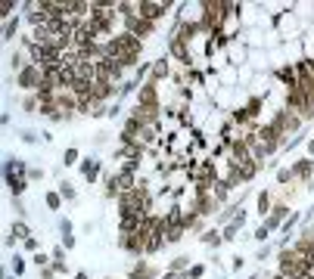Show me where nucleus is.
Returning <instances> with one entry per match:
<instances>
[{
	"instance_id": "19",
	"label": "nucleus",
	"mask_w": 314,
	"mask_h": 279,
	"mask_svg": "<svg viewBox=\"0 0 314 279\" xmlns=\"http://www.w3.org/2000/svg\"><path fill=\"white\" fill-rule=\"evenodd\" d=\"M22 112H28V115L41 112V99H37V93H31V96H25V99H22Z\"/></svg>"
},
{
	"instance_id": "16",
	"label": "nucleus",
	"mask_w": 314,
	"mask_h": 279,
	"mask_svg": "<svg viewBox=\"0 0 314 279\" xmlns=\"http://www.w3.org/2000/svg\"><path fill=\"white\" fill-rule=\"evenodd\" d=\"M190 254H178V257H171V264H168V270L165 273H184V270H190Z\"/></svg>"
},
{
	"instance_id": "42",
	"label": "nucleus",
	"mask_w": 314,
	"mask_h": 279,
	"mask_svg": "<svg viewBox=\"0 0 314 279\" xmlns=\"http://www.w3.org/2000/svg\"><path fill=\"white\" fill-rule=\"evenodd\" d=\"M75 279H91V276H87L84 270H78V273H75Z\"/></svg>"
},
{
	"instance_id": "14",
	"label": "nucleus",
	"mask_w": 314,
	"mask_h": 279,
	"mask_svg": "<svg viewBox=\"0 0 314 279\" xmlns=\"http://www.w3.org/2000/svg\"><path fill=\"white\" fill-rule=\"evenodd\" d=\"M103 195H106V198H119V195H122V186H119V174H106V183H103Z\"/></svg>"
},
{
	"instance_id": "23",
	"label": "nucleus",
	"mask_w": 314,
	"mask_h": 279,
	"mask_svg": "<svg viewBox=\"0 0 314 279\" xmlns=\"http://www.w3.org/2000/svg\"><path fill=\"white\" fill-rule=\"evenodd\" d=\"M258 112H261V96H252L249 103H246V115H249V121H255V118H258Z\"/></svg>"
},
{
	"instance_id": "9",
	"label": "nucleus",
	"mask_w": 314,
	"mask_h": 279,
	"mask_svg": "<svg viewBox=\"0 0 314 279\" xmlns=\"http://www.w3.org/2000/svg\"><path fill=\"white\" fill-rule=\"evenodd\" d=\"M292 177H296V180H311L314 177V158H299V162L292 165Z\"/></svg>"
},
{
	"instance_id": "35",
	"label": "nucleus",
	"mask_w": 314,
	"mask_h": 279,
	"mask_svg": "<svg viewBox=\"0 0 314 279\" xmlns=\"http://www.w3.org/2000/svg\"><path fill=\"white\" fill-rule=\"evenodd\" d=\"M50 254H53V261H65V248H63V245H56Z\"/></svg>"
},
{
	"instance_id": "10",
	"label": "nucleus",
	"mask_w": 314,
	"mask_h": 279,
	"mask_svg": "<svg viewBox=\"0 0 314 279\" xmlns=\"http://www.w3.org/2000/svg\"><path fill=\"white\" fill-rule=\"evenodd\" d=\"M168 50H171V56H178V62H184V65H190V44H184V41H178V37H171L168 41Z\"/></svg>"
},
{
	"instance_id": "33",
	"label": "nucleus",
	"mask_w": 314,
	"mask_h": 279,
	"mask_svg": "<svg viewBox=\"0 0 314 279\" xmlns=\"http://www.w3.org/2000/svg\"><path fill=\"white\" fill-rule=\"evenodd\" d=\"M60 236H63V248L72 251V248H75V233H60Z\"/></svg>"
},
{
	"instance_id": "1",
	"label": "nucleus",
	"mask_w": 314,
	"mask_h": 279,
	"mask_svg": "<svg viewBox=\"0 0 314 279\" xmlns=\"http://www.w3.org/2000/svg\"><path fill=\"white\" fill-rule=\"evenodd\" d=\"M106 56L119 59L125 68H134V72H137V65H140V56H143V44L137 41V37H131L127 31H119L115 37H109V41H106Z\"/></svg>"
},
{
	"instance_id": "11",
	"label": "nucleus",
	"mask_w": 314,
	"mask_h": 279,
	"mask_svg": "<svg viewBox=\"0 0 314 279\" xmlns=\"http://www.w3.org/2000/svg\"><path fill=\"white\" fill-rule=\"evenodd\" d=\"M78 167H81V174H84L87 183H96V177H100V171H103L96 158H81V165H78Z\"/></svg>"
},
{
	"instance_id": "36",
	"label": "nucleus",
	"mask_w": 314,
	"mask_h": 279,
	"mask_svg": "<svg viewBox=\"0 0 314 279\" xmlns=\"http://www.w3.org/2000/svg\"><path fill=\"white\" fill-rule=\"evenodd\" d=\"M22 248H25V251H37V239H34V236H31V239H25Z\"/></svg>"
},
{
	"instance_id": "30",
	"label": "nucleus",
	"mask_w": 314,
	"mask_h": 279,
	"mask_svg": "<svg viewBox=\"0 0 314 279\" xmlns=\"http://www.w3.org/2000/svg\"><path fill=\"white\" fill-rule=\"evenodd\" d=\"M187 276H190V279H202V276H205V264H193L190 270H187Z\"/></svg>"
},
{
	"instance_id": "13",
	"label": "nucleus",
	"mask_w": 314,
	"mask_h": 279,
	"mask_svg": "<svg viewBox=\"0 0 314 279\" xmlns=\"http://www.w3.org/2000/svg\"><path fill=\"white\" fill-rule=\"evenodd\" d=\"M162 78H168V59H156L153 62V72H150V78H146V81H153V84H159Z\"/></svg>"
},
{
	"instance_id": "37",
	"label": "nucleus",
	"mask_w": 314,
	"mask_h": 279,
	"mask_svg": "<svg viewBox=\"0 0 314 279\" xmlns=\"http://www.w3.org/2000/svg\"><path fill=\"white\" fill-rule=\"evenodd\" d=\"M56 276V270H53V264L50 267H41V279H53Z\"/></svg>"
},
{
	"instance_id": "29",
	"label": "nucleus",
	"mask_w": 314,
	"mask_h": 279,
	"mask_svg": "<svg viewBox=\"0 0 314 279\" xmlns=\"http://www.w3.org/2000/svg\"><path fill=\"white\" fill-rule=\"evenodd\" d=\"M53 254H41V251H34V264H37V270H41V267H50L53 261H50Z\"/></svg>"
},
{
	"instance_id": "12",
	"label": "nucleus",
	"mask_w": 314,
	"mask_h": 279,
	"mask_svg": "<svg viewBox=\"0 0 314 279\" xmlns=\"http://www.w3.org/2000/svg\"><path fill=\"white\" fill-rule=\"evenodd\" d=\"M25 239H31V226H28L25 221H16V223H13V233H9V239H6V245L25 242Z\"/></svg>"
},
{
	"instance_id": "27",
	"label": "nucleus",
	"mask_w": 314,
	"mask_h": 279,
	"mask_svg": "<svg viewBox=\"0 0 314 279\" xmlns=\"http://www.w3.org/2000/svg\"><path fill=\"white\" fill-rule=\"evenodd\" d=\"M19 140H22V143H28V146H34V143H41V137H37L34 131H19Z\"/></svg>"
},
{
	"instance_id": "5",
	"label": "nucleus",
	"mask_w": 314,
	"mask_h": 279,
	"mask_svg": "<svg viewBox=\"0 0 314 279\" xmlns=\"http://www.w3.org/2000/svg\"><path fill=\"white\" fill-rule=\"evenodd\" d=\"M125 31L131 34V37H137V41L143 44L146 37H150V34L156 31V25H153V22H146V19H140V16L134 13V16H127V19H125Z\"/></svg>"
},
{
	"instance_id": "26",
	"label": "nucleus",
	"mask_w": 314,
	"mask_h": 279,
	"mask_svg": "<svg viewBox=\"0 0 314 279\" xmlns=\"http://www.w3.org/2000/svg\"><path fill=\"white\" fill-rule=\"evenodd\" d=\"M302 140H305V131H299L296 137H289V140H283V149H286V152H289V149H296V146L302 143Z\"/></svg>"
},
{
	"instance_id": "8",
	"label": "nucleus",
	"mask_w": 314,
	"mask_h": 279,
	"mask_svg": "<svg viewBox=\"0 0 314 279\" xmlns=\"http://www.w3.org/2000/svg\"><path fill=\"white\" fill-rule=\"evenodd\" d=\"M243 223H246V211H240L230 223H224V226H221V239H224V242H237V236H240V226H243Z\"/></svg>"
},
{
	"instance_id": "32",
	"label": "nucleus",
	"mask_w": 314,
	"mask_h": 279,
	"mask_svg": "<svg viewBox=\"0 0 314 279\" xmlns=\"http://www.w3.org/2000/svg\"><path fill=\"white\" fill-rule=\"evenodd\" d=\"M13 273H16V276H22V273H25V261H22L19 254L13 257Z\"/></svg>"
},
{
	"instance_id": "34",
	"label": "nucleus",
	"mask_w": 314,
	"mask_h": 279,
	"mask_svg": "<svg viewBox=\"0 0 314 279\" xmlns=\"http://www.w3.org/2000/svg\"><path fill=\"white\" fill-rule=\"evenodd\" d=\"M28 180H44V167H28Z\"/></svg>"
},
{
	"instance_id": "4",
	"label": "nucleus",
	"mask_w": 314,
	"mask_h": 279,
	"mask_svg": "<svg viewBox=\"0 0 314 279\" xmlns=\"http://www.w3.org/2000/svg\"><path fill=\"white\" fill-rule=\"evenodd\" d=\"M168 6L171 3H165V0H140V3H137V16L156 25L165 13H168Z\"/></svg>"
},
{
	"instance_id": "38",
	"label": "nucleus",
	"mask_w": 314,
	"mask_h": 279,
	"mask_svg": "<svg viewBox=\"0 0 314 279\" xmlns=\"http://www.w3.org/2000/svg\"><path fill=\"white\" fill-rule=\"evenodd\" d=\"M268 236H271V233H268V230H261V226L255 230V239H258V242H268Z\"/></svg>"
},
{
	"instance_id": "40",
	"label": "nucleus",
	"mask_w": 314,
	"mask_h": 279,
	"mask_svg": "<svg viewBox=\"0 0 314 279\" xmlns=\"http://www.w3.org/2000/svg\"><path fill=\"white\" fill-rule=\"evenodd\" d=\"M165 279H190V276H187V270H184V273H165Z\"/></svg>"
},
{
	"instance_id": "18",
	"label": "nucleus",
	"mask_w": 314,
	"mask_h": 279,
	"mask_svg": "<svg viewBox=\"0 0 314 279\" xmlns=\"http://www.w3.org/2000/svg\"><path fill=\"white\" fill-rule=\"evenodd\" d=\"M56 193H60L65 202H75V198H78V189L68 183V180H60V189H56Z\"/></svg>"
},
{
	"instance_id": "3",
	"label": "nucleus",
	"mask_w": 314,
	"mask_h": 279,
	"mask_svg": "<svg viewBox=\"0 0 314 279\" xmlns=\"http://www.w3.org/2000/svg\"><path fill=\"white\" fill-rule=\"evenodd\" d=\"M16 84L22 87V90H34L37 93V90H41V84H44V68L31 62L28 68H22V72L16 75Z\"/></svg>"
},
{
	"instance_id": "20",
	"label": "nucleus",
	"mask_w": 314,
	"mask_h": 279,
	"mask_svg": "<svg viewBox=\"0 0 314 279\" xmlns=\"http://www.w3.org/2000/svg\"><path fill=\"white\" fill-rule=\"evenodd\" d=\"M63 165H65V167H72V165H81V152H78L75 146H68L65 152H63Z\"/></svg>"
},
{
	"instance_id": "41",
	"label": "nucleus",
	"mask_w": 314,
	"mask_h": 279,
	"mask_svg": "<svg viewBox=\"0 0 314 279\" xmlns=\"http://www.w3.org/2000/svg\"><path fill=\"white\" fill-rule=\"evenodd\" d=\"M308 155H314V137L308 140Z\"/></svg>"
},
{
	"instance_id": "21",
	"label": "nucleus",
	"mask_w": 314,
	"mask_h": 279,
	"mask_svg": "<svg viewBox=\"0 0 314 279\" xmlns=\"http://www.w3.org/2000/svg\"><path fill=\"white\" fill-rule=\"evenodd\" d=\"M271 208H274L271 193H258V214H261V217H268V214H271Z\"/></svg>"
},
{
	"instance_id": "22",
	"label": "nucleus",
	"mask_w": 314,
	"mask_h": 279,
	"mask_svg": "<svg viewBox=\"0 0 314 279\" xmlns=\"http://www.w3.org/2000/svg\"><path fill=\"white\" fill-rule=\"evenodd\" d=\"M63 202H65V198H63L60 193H47V195H44V205L50 208V211H60V208H63Z\"/></svg>"
},
{
	"instance_id": "2",
	"label": "nucleus",
	"mask_w": 314,
	"mask_h": 279,
	"mask_svg": "<svg viewBox=\"0 0 314 279\" xmlns=\"http://www.w3.org/2000/svg\"><path fill=\"white\" fill-rule=\"evenodd\" d=\"M277 267H280V273L283 276H289V279H302L311 267L302 261V254L296 251V248H280V254H277Z\"/></svg>"
},
{
	"instance_id": "39",
	"label": "nucleus",
	"mask_w": 314,
	"mask_h": 279,
	"mask_svg": "<svg viewBox=\"0 0 314 279\" xmlns=\"http://www.w3.org/2000/svg\"><path fill=\"white\" fill-rule=\"evenodd\" d=\"M53 270L56 273H68V267H65V261H53Z\"/></svg>"
},
{
	"instance_id": "6",
	"label": "nucleus",
	"mask_w": 314,
	"mask_h": 279,
	"mask_svg": "<svg viewBox=\"0 0 314 279\" xmlns=\"http://www.w3.org/2000/svg\"><path fill=\"white\" fill-rule=\"evenodd\" d=\"M292 211H289V202H274V208H271V214L261 221V230H268V233H274V230H280L283 226V221H286Z\"/></svg>"
},
{
	"instance_id": "15",
	"label": "nucleus",
	"mask_w": 314,
	"mask_h": 279,
	"mask_svg": "<svg viewBox=\"0 0 314 279\" xmlns=\"http://www.w3.org/2000/svg\"><path fill=\"white\" fill-rule=\"evenodd\" d=\"M240 211H243V208H240V202H227V205H224L221 211H218V223H221V226H224V223H230V221H233V217H237Z\"/></svg>"
},
{
	"instance_id": "24",
	"label": "nucleus",
	"mask_w": 314,
	"mask_h": 279,
	"mask_svg": "<svg viewBox=\"0 0 314 279\" xmlns=\"http://www.w3.org/2000/svg\"><path fill=\"white\" fill-rule=\"evenodd\" d=\"M16 31H19V16H13V19H9V22L3 25V41H13Z\"/></svg>"
},
{
	"instance_id": "28",
	"label": "nucleus",
	"mask_w": 314,
	"mask_h": 279,
	"mask_svg": "<svg viewBox=\"0 0 314 279\" xmlns=\"http://www.w3.org/2000/svg\"><path fill=\"white\" fill-rule=\"evenodd\" d=\"M13 6H16V0H3V3H0V16H3L6 22L13 19Z\"/></svg>"
},
{
	"instance_id": "31",
	"label": "nucleus",
	"mask_w": 314,
	"mask_h": 279,
	"mask_svg": "<svg viewBox=\"0 0 314 279\" xmlns=\"http://www.w3.org/2000/svg\"><path fill=\"white\" fill-rule=\"evenodd\" d=\"M274 248H277V245H264V248H261V251H258V254H255V261H261V264H264V261H268V257L274 254Z\"/></svg>"
},
{
	"instance_id": "25",
	"label": "nucleus",
	"mask_w": 314,
	"mask_h": 279,
	"mask_svg": "<svg viewBox=\"0 0 314 279\" xmlns=\"http://www.w3.org/2000/svg\"><path fill=\"white\" fill-rule=\"evenodd\" d=\"M296 177H292V167H280L277 171V186H289Z\"/></svg>"
},
{
	"instance_id": "7",
	"label": "nucleus",
	"mask_w": 314,
	"mask_h": 279,
	"mask_svg": "<svg viewBox=\"0 0 314 279\" xmlns=\"http://www.w3.org/2000/svg\"><path fill=\"white\" fill-rule=\"evenodd\" d=\"M127 279H159V267L150 261H137L131 267V273H127Z\"/></svg>"
},
{
	"instance_id": "17",
	"label": "nucleus",
	"mask_w": 314,
	"mask_h": 279,
	"mask_svg": "<svg viewBox=\"0 0 314 279\" xmlns=\"http://www.w3.org/2000/svg\"><path fill=\"white\" fill-rule=\"evenodd\" d=\"M199 242H202V245H212V248H218V245L224 242V239H221V230H205V233L199 236Z\"/></svg>"
}]
</instances>
